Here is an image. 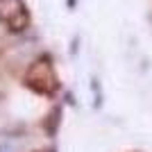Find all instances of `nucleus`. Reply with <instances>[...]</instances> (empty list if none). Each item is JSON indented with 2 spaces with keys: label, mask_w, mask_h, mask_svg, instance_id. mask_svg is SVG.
<instances>
[{
  "label": "nucleus",
  "mask_w": 152,
  "mask_h": 152,
  "mask_svg": "<svg viewBox=\"0 0 152 152\" xmlns=\"http://www.w3.org/2000/svg\"><path fill=\"white\" fill-rule=\"evenodd\" d=\"M0 23L12 32H23L30 25V12L23 0H0Z\"/></svg>",
  "instance_id": "obj_2"
},
{
  "label": "nucleus",
  "mask_w": 152,
  "mask_h": 152,
  "mask_svg": "<svg viewBox=\"0 0 152 152\" xmlns=\"http://www.w3.org/2000/svg\"><path fill=\"white\" fill-rule=\"evenodd\" d=\"M25 84L41 95L55 93L57 91V75H55V68H52L50 59L41 57L37 61H32L25 73Z\"/></svg>",
  "instance_id": "obj_1"
}]
</instances>
